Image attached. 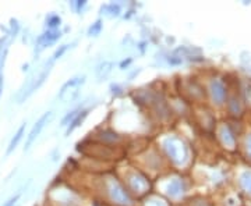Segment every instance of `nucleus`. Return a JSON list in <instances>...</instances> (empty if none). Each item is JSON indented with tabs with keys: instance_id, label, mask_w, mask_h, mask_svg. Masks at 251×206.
Wrapping results in <instances>:
<instances>
[{
	"instance_id": "obj_1",
	"label": "nucleus",
	"mask_w": 251,
	"mask_h": 206,
	"mask_svg": "<svg viewBox=\"0 0 251 206\" xmlns=\"http://www.w3.org/2000/svg\"><path fill=\"white\" fill-rule=\"evenodd\" d=\"M50 116H52V113H46V114H44V116L38 120V123H36L35 126H34V128L31 130V133H29V137H28L27 139V148L31 143L34 142V139H35L36 137L39 135V133L42 131V128L45 127V124L48 123V120H49V117Z\"/></svg>"
},
{
	"instance_id": "obj_2",
	"label": "nucleus",
	"mask_w": 251,
	"mask_h": 206,
	"mask_svg": "<svg viewBox=\"0 0 251 206\" xmlns=\"http://www.w3.org/2000/svg\"><path fill=\"white\" fill-rule=\"evenodd\" d=\"M23 134H24V126H23L21 128H20V130H18V133L16 134V138H13V139H11V142H10L7 152H11V151H13V149H14V148L17 146V143L20 142V139L23 138Z\"/></svg>"
},
{
	"instance_id": "obj_3",
	"label": "nucleus",
	"mask_w": 251,
	"mask_h": 206,
	"mask_svg": "<svg viewBox=\"0 0 251 206\" xmlns=\"http://www.w3.org/2000/svg\"><path fill=\"white\" fill-rule=\"evenodd\" d=\"M87 114H88V113H87V112H84V113H82V116H81V114H78L75 120H73L72 126L69 127V130H67V134H70L72 131H74V128H77V127L80 126L81 123H82V120H84V118L87 117Z\"/></svg>"
},
{
	"instance_id": "obj_4",
	"label": "nucleus",
	"mask_w": 251,
	"mask_h": 206,
	"mask_svg": "<svg viewBox=\"0 0 251 206\" xmlns=\"http://www.w3.org/2000/svg\"><path fill=\"white\" fill-rule=\"evenodd\" d=\"M18 198H20V195H16V197H14V198H11V199H9V201H7V202H6V204H4V205H3V206H14V204L17 202Z\"/></svg>"
},
{
	"instance_id": "obj_5",
	"label": "nucleus",
	"mask_w": 251,
	"mask_h": 206,
	"mask_svg": "<svg viewBox=\"0 0 251 206\" xmlns=\"http://www.w3.org/2000/svg\"><path fill=\"white\" fill-rule=\"evenodd\" d=\"M0 92H1V81H0Z\"/></svg>"
}]
</instances>
